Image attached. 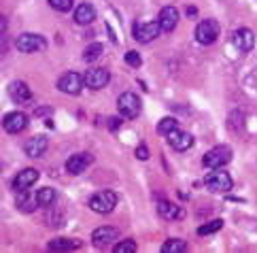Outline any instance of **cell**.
<instances>
[{
  "instance_id": "obj_1",
  "label": "cell",
  "mask_w": 257,
  "mask_h": 253,
  "mask_svg": "<svg viewBox=\"0 0 257 253\" xmlns=\"http://www.w3.org/2000/svg\"><path fill=\"white\" fill-rule=\"evenodd\" d=\"M117 108H119V115H121L123 119H136V117L141 115L143 102L134 92H123L117 100Z\"/></svg>"
},
{
  "instance_id": "obj_2",
  "label": "cell",
  "mask_w": 257,
  "mask_h": 253,
  "mask_svg": "<svg viewBox=\"0 0 257 253\" xmlns=\"http://www.w3.org/2000/svg\"><path fill=\"white\" fill-rule=\"evenodd\" d=\"M117 206V194L115 192H108V189H104V192H98L89 198V209L96 211L100 215H108L113 209Z\"/></svg>"
},
{
  "instance_id": "obj_3",
  "label": "cell",
  "mask_w": 257,
  "mask_h": 253,
  "mask_svg": "<svg viewBox=\"0 0 257 253\" xmlns=\"http://www.w3.org/2000/svg\"><path fill=\"white\" fill-rule=\"evenodd\" d=\"M232 160V149L229 147H223V145H219V147H213L210 151L204 153V158H202V164H204L206 168H223L227 162Z\"/></svg>"
},
{
  "instance_id": "obj_4",
  "label": "cell",
  "mask_w": 257,
  "mask_h": 253,
  "mask_svg": "<svg viewBox=\"0 0 257 253\" xmlns=\"http://www.w3.org/2000/svg\"><path fill=\"white\" fill-rule=\"evenodd\" d=\"M204 185L210 189V192H215V194H225V192H229V189L234 187V181H232V177H229V173H225V170H221V168H217L215 173H210L204 179Z\"/></svg>"
},
{
  "instance_id": "obj_5",
  "label": "cell",
  "mask_w": 257,
  "mask_h": 253,
  "mask_svg": "<svg viewBox=\"0 0 257 253\" xmlns=\"http://www.w3.org/2000/svg\"><path fill=\"white\" fill-rule=\"evenodd\" d=\"M15 47L22 53H36L47 47V41L41 34H20L15 41Z\"/></svg>"
},
{
  "instance_id": "obj_6",
  "label": "cell",
  "mask_w": 257,
  "mask_h": 253,
  "mask_svg": "<svg viewBox=\"0 0 257 253\" xmlns=\"http://www.w3.org/2000/svg\"><path fill=\"white\" fill-rule=\"evenodd\" d=\"M219 39V24L215 20H202L196 26V41L200 45H213Z\"/></svg>"
},
{
  "instance_id": "obj_7",
  "label": "cell",
  "mask_w": 257,
  "mask_h": 253,
  "mask_svg": "<svg viewBox=\"0 0 257 253\" xmlns=\"http://www.w3.org/2000/svg\"><path fill=\"white\" fill-rule=\"evenodd\" d=\"M83 85H85V77H81L79 72H66V75H62L58 79L60 92L70 94V96H77L83 89Z\"/></svg>"
},
{
  "instance_id": "obj_8",
  "label": "cell",
  "mask_w": 257,
  "mask_h": 253,
  "mask_svg": "<svg viewBox=\"0 0 257 253\" xmlns=\"http://www.w3.org/2000/svg\"><path fill=\"white\" fill-rule=\"evenodd\" d=\"M160 32H162L160 22H147V24L134 28V39H136V43H151L158 39Z\"/></svg>"
},
{
  "instance_id": "obj_9",
  "label": "cell",
  "mask_w": 257,
  "mask_h": 253,
  "mask_svg": "<svg viewBox=\"0 0 257 253\" xmlns=\"http://www.w3.org/2000/svg\"><path fill=\"white\" fill-rule=\"evenodd\" d=\"M83 77H85V85L89 89H102L111 81V75H108L106 68H89Z\"/></svg>"
},
{
  "instance_id": "obj_10",
  "label": "cell",
  "mask_w": 257,
  "mask_h": 253,
  "mask_svg": "<svg viewBox=\"0 0 257 253\" xmlns=\"http://www.w3.org/2000/svg\"><path fill=\"white\" fill-rule=\"evenodd\" d=\"M166 141L174 151H187L191 145H194V137L185 130H179V128L172 130L170 134H166Z\"/></svg>"
},
{
  "instance_id": "obj_11",
  "label": "cell",
  "mask_w": 257,
  "mask_h": 253,
  "mask_svg": "<svg viewBox=\"0 0 257 253\" xmlns=\"http://www.w3.org/2000/svg\"><path fill=\"white\" fill-rule=\"evenodd\" d=\"M119 236V230L113 228V225H102V228H98L94 234H91V242H94L96 247H108L111 242H115Z\"/></svg>"
},
{
  "instance_id": "obj_12",
  "label": "cell",
  "mask_w": 257,
  "mask_h": 253,
  "mask_svg": "<svg viewBox=\"0 0 257 253\" xmlns=\"http://www.w3.org/2000/svg\"><path fill=\"white\" fill-rule=\"evenodd\" d=\"M232 41L236 45L238 51H251L255 47V34L251 28H238L234 34H232Z\"/></svg>"
},
{
  "instance_id": "obj_13",
  "label": "cell",
  "mask_w": 257,
  "mask_h": 253,
  "mask_svg": "<svg viewBox=\"0 0 257 253\" xmlns=\"http://www.w3.org/2000/svg\"><path fill=\"white\" fill-rule=\"evenodd\" d=\"M36 181H39V170H36V168H24L22 173L15 177L13 189H15V192H26V189H30Z\"/></svg>"
},
{
  "instance_id": "obj_14",
  "label": "cell",
  "mask_w": 257,
  "mask_h": 253,
  "mask_svg": "<svg viewBox=\"0 0 257 253\" xmlns=\"http://www.w3.org/2000/svg\"><path fill=\"white\" fill-rule=\"evenodd\" d=\"M9 96H11V100L17 102V104H24V102H30L32 98V92L30 87L24 83V81H13V83H9Z\"/></svg>"
},
{
  "instance_id": "obj_15",
  "label": "cell",
  "mask_w": 257,
  "mask_h": 253,
  "mask_svg": "<svg viewBox=\"0 0 257 253\" xmlns=\"http://www.w3.org/2000/svg\"><path fill=\"white\" fill-rule=\"evenodd\" d=\"M26 125H28V117H26V113H9L5 119H3V128L9 132V134H17L22 132Z\"/></svg>"
},
{
  "instance_id": "obj_16",
  "label": "cell",
  "mask_w": 257,
  "mask_h": 253,
  "mask_svg": "<svg viewBox=\"0 0 257 253\" xmlns=\"http://www.w3.org/2000/svg\"><path fill=\"white\" fill-rule=\"evenodd\" d=\"M47 147H49V141H47V137H32V139H28L26 141V145H24V151H26V156L28 158H41L45 151H47Z\"/></svg>"
},
{
  "instance_id": "obj_17",
  "label": "cell",
  "mask_w": 257,
  "mask_h": 253,
  "mask_svg": "<svg viewBox=\"0 0 257 253\" xmlns=\"http://www.w3.org/2000/svg\"><path fill=\"white\" fill-rule=\"evenodd\" d=\"M91 158L89 153H77V156H70L66 162V170L70 175H81L83 170H87V166L91 164Z\"/></svg>"
},
{
  "instance_id": "obj_18",
  "label": "cell",
  "mask_w": 257,
  "mask_h": 253,
  "mask_svg": "<svg viewBox=\"0 0 257 253\" xmlns=\"http://www.w3.org/2000/svg\"><path fill=\"white\" fill-rule=\"evenodd\" d=\"M158 22H160L164 32H172L174 28H177V24H179V11L174 7H164L160 11V20Z\"/></svg>"
},
{
  "instance_id": "obj_19",
  "label": "cell",
  "mask_w": 257,
  "mask_h": 253,
  "mask_svg": "<svg viewBox=\"0 0 257 253\" xmlns=\"http://www.w3.org/2000/svg\"><path fill=\"white\" fill-rule=\"evenodd\" d=\"M158 215H162L164 219H168V221L183 219V217H185L183 209H179L177 204H172V202H168V200H160V202H158Z\"/></svg>"
},
{
  "instance_id": "obj_20",
  "label": "cell",
  "mask_w": 257,
  "mask_h": 253,
  "mask_svg": "<svg viewBox=\"0 0 257 253\" xmlns=\"http://www.w3.org/2000/svg\"><path fill=\"white\" fill-rule=\"evenodd\" d=\"M96 20V9L91 7L89 3H81L77 9H75V22L81 24V26H87Z\"/></svg>"
},
{
  "instance_id": "obj_21",
  "label": "cell",
  "mask_w": 257,
  "mask_h": 253,
  "mask_svg": "<svg viewBox=\"0 0 257 253\" xmlns=\"http://www.w3.org/2000/svg\"><path fill=\"white\" fill-rule=\"evenodd\" d=\"M49 251H77L81 247L79 240H70V238H53L49 240Z\"/></svg>"
},
{
  "instance_id": "obj_22",
  "label": "cell",
  "mask_w": 257,
  "mask_h": 253,
  "mask_svg": "<svg viewBox=\"0 0 257 253\" xmlns=\"http://www.w3.org/2000/svg\"><path fill=\"white\" fill-rule=\"evenodd\" d=\"M17 206H20L24 213H32L36 206H39L36 194H28V189H26V192H20V198H17Z\"/></svg>"
},
{
  "instance_id": "obj_23",
  "label": "cell",
  "mask_w": 257,
  "mask_h": 253,
  "mask_svg": "<svg viewBox=\"0 0 257 253\" xmlns=\"http://www.w3.org/2000/svg\"><path fill=\"white\" fill-rule=\"evenodd\" d=\"M56 198L58 194L53 187H43L36 192V200H39V206H43V209H49L51 204H56Z\"/></svg>"
},
{
  "instance_id": "obj_24",
  "label": "cell",
  "mask_w": 257,
  "mask_h": 253,
  "mask_svg": "<svg viewBox=\"0 0 257 253\" xmlns=\"http://www.w3.org/2000/svg\"><path fill=\"white\" fill-rule=\"evenodd\" d=\"M104 53V45L102 43H91L87 45V49L83 51V60L85 62H96L100 56Z\"/></svg>"
},
{
  "instance_id": "obj_25",
  "label": "cell",
  "mask_w": 257,
  "mask_h": 253,
  "mask_svg": "<svg viewBox=\"0 0 257 253\" xmlns=\"http://www.w3.org/2000/svg\"><path fill=\"white\" fill-rule=\"evenodd\" d=\"M185 249H187V242L179 238H170L162 245V253H183Z\"/></svg>"
},
{
  "instance_id": "obj_26",
  "label": "cell",
  "mask_w": 257,
  "mask_h": 253,
  "mask_svg": "<svg viewBox=\"0 0 257 253\" xmlns=\"http://www.w3.org/2000/svg\"><path fill=\"white\" fill-rule=\"evenodd\" d=\"M179 128V121L174 119V117H164V119L158 123V134H162V137H166V134H170L172 130Z\"/></svg>"
},
{
  "instance_id": "obj_27",
  "label": "cell",
  "mask_w": 257,
  "mask_h": 253,
  "mask_svg": "<svg viewBox=\"0 0 257 253\" xmlns=\"http://www.w3.org/2000/svg\"><path fill=\"white\" fill-rule=\"evenodd\" d=\"M223 228V221L221 219H215V221H210L206 225H202V228H198V234L200 236H208V234H215Z\"/></svg>"
},
{
  "instance_id": "obj_28",
  "label": "cell",
  "mask_w": 257,
  "mask_h": 253,
  "mask_svg": "<svg viewBox=\"0 0 257 253\" xmlns=\"http://www.w3.org/2000/svg\"><path fill=\"white\" fill-rule=\"evenodd\" d=\"M113 253H136V242H134V240H123V242H119V245H115Z\"/></svg>"
},
{
  "instance_id": "obj_29",
  "label": "cell",
  "mask_w": 257,
  "mask_h": 253,
  "mask_svg": "<svg viewBox=\"0 0 257 253\" xmlns=\"http://www.w3.org/2000/svg\"><path fill=\"white\" fill-rule=\"evenodd\" d=\"M125 62H127V66H132V68H139L143 64V60H141V53L139 51H127L125 53Z\"/></svg>"
},
{
  "instance_id": "obj_30",
  "label": "cell",
  "mask_w": 257,
  "mask_h": 253,
  "mask_svg": "<svg viewBox=\"0 0 257 253\" xmlns=\"http://www.w3.org/2000/svg\"><path fill=\"white\" fill-rule=\"evenodd\" d=\"M49 5L56 9V11H62V13H66L72 9V0H49Z\"/></svg>"
},
{
  "instance_id": "obj_31",
  "label": "cell",
  "mask_w": 257,
  "mask_h": 253,
  "mask_svg": "<svg viewBox=\"0 0 257 253\" xmlns=\"http://www.w3.org/2000/svg\"><path fill=\"white\" fill-rule=\"evenodd\" d=\"M136 158H139V160H149V151H147L145 145H141V147L136 149Z\"/></svg>"
},
{
  "instance_id": "obj_32",
  "label": "cell",
  "mask_w": 257,
  "mask_h": 253,
  "mask_svg": "<svg viewBox=\"0 0 257 253\" xmlns=\"http://www.w3.org/2000/svg\"><path fill=\"white\" fill-rule=\"evenodd\" d=\"M185 15H187V17H196V15H198V9H196V7H187Z\"/></svg>"
},
{
  "instance_id": "obj_33",
  "label": "cell",
  "mask_w": 257,
  "mask_h": 253,
  "mask_svg": "<svg viewBox=\"0 0 257 253\" xmlns=\"http://www.w3.org/2000/svg\"><path fill=\"white\" fill-rule=\"evenodd\" d=\"M108 123H111V132H117V125H119V121H117V119H108Z\"/></svg>"
}]
</instances>
